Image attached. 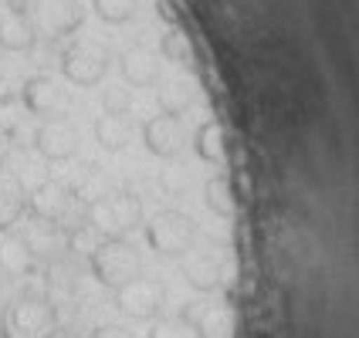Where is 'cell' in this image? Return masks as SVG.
<instances>
[{"mask_svg": "<svg viewBox=\"0 0 359 338\" xmlns=\"http://www.w3.org/2000/svg\"><path fill=\"white\" fill-rule=\"evenodd\" d=\"M41 24L48 34H68L81 24V7L75 0H44L41 3Z\"/></svg>", "mask_w": 359, "mask_h": 338, "instance_id": "12", "label": "cell"}, {"mask_svg": "<svg viewBox=\"0 0 359 338\" xmlns=\"http://www.w3.org/2000/svg\"><path fill=\"white\" fill-rule=\"evenodd\" d=\"M142 139H146V149H149V153H156L163 160H173V156L183 153V146H187V132H183V125H180L177 115H156V119L146 122Z\"/></svg>", "mask_w": 359, "mask_h": 338, "instance_id": "8", "label": "cell"}, {"mask_svg": "<svg viewBox=\"0 0 359 338\" xmlns=\"http://www.w3.org/2000/svg\"><path fill=\"white\" fill-rule=\"evenodd\" d=\"M142 223V203L133 193H105L88 203V227L102 240H122Z\"/></svg>", "mask_w": 359, "mask_h": 338, "instance_id": "1", "label": "cell"}, {"mask_svg": "<svg viewBox=\"0 0 359 338\" xmlns=\"http://www.w3.org/2000/svg\"><path fill=\"white\" fill-rule=\"evenodd\" d=\"M116 301H119V308L129 315V318H156L160 315V308H163V301H166V288H163L160 281H153V278H136V281H129L126 288H119L116 291Z\"/></svg>", "mask_w": 359, "mask_h": 338, "instance_id": "5", "label": "cell"}, {"mask_svg": "<svg viewBox=\"0 0 359 338\" xmlns=\"http://www.w3.org/2000/svg\"><path fill=\"white\" fill-rule=\"evenodd\" d=\"M55 332V311L41 298H18L7 308L4 335L7 338H48Z\"/></svg>", "mask_w": 359, "mask_h": 338, "instance_id": "4", "label": "cell"}, {"mask_svg": "<svg viewBox=\"0 0 359 338\" xmlns=\"http://www.w3.org/2000/svg\"><path fill=\"white\" fill-rule=\"evenodd\" d=\"M48 338H72V335H68V332H61V328H55V332H51Z\"/></svg>", "mask_w": 359, "mask_h": 338, "instance_id": "27", "label": "cell"}, {"mask_svg": "<svg viewBox=\"0 0 359 338\" xmlns=\"http://www.w3.org/2000/svg\"><path fill=\"white\" fill-rule=\"evenodd\" d=\"M92 338H133L126 328H119V325H105V328H99Z\"/></svg>", "mask_w": 359, "mask_h": 338, "instance_id": "25", "label": "cell"}, {"mask_svg": "<svg viewBox=\"0 0 359 338\" xmlns=\"http://www.w3.org/2000/svg\"><path fill=\"white\" fill-rule=\"evenodd\" d=\"M105 115H126L129 105H133V95L126 88H105Z\"/></svg>", "mask_w": 359, "mask_h": 338, "instance_id": "23", "label": "cell"}, {"mask_svg": "<svg viewBox=\"0 0 359 338\" xmlns=\"http://www.w3.org/2000/svg\"><path fill=\"white\" fill-rule=\"evenodd\" d=\"M122 75H126V81H133V85H153L156 75H160V64H156V58H153L149 51L140 48V51H129V55H126Z\"/></svg>", "mask_w": 359, "mask_h": 338, "instance_id": "16", "label": "cell"}, {"mask_svg": "<svg viewBox=\"0 0 359 338\" xmlns=\"http://www.w3.org/2000/svg\"><path fill=\"white\" fill-rule=\"evenodd\" d=\"M34 146H38V153L44 160H55V162L72 160L79 153V129L68 119H51L38 129Z\"/></svg>", "mask_w": 359, "mask_h": 338, "instance_id": "7", "label": "cell"}, {"mask_svg": "<svg viewBox=\"0 0 359 338\" xmlns=\"http://www.w3.org/2000/svg\"><path fill=\"white\" fill-rule=\"evenodd\" d=\"M34 267V254L24 237H4L0 240V271L11 278H24Z\"/></svg>", "mask_w": 359, "mask_h": 338, "instance_id": "13", "label": "cell"}, {"mask_svg": "<svg viewBox=\"0 0 359 338\" xmlns=\"http://www.w3.org/2000/svg\"><path fill=\"white\" fill-rule=\"evenodd\" d=\"M27 247H31V254L51 258V254H58L61 247H68V237L55 227V234H31V237H27Z\"/></svg>", "mask_w": 359, "mask_h": 338, "instance_id": "20", "label": "cell"}, {"mask_svg": "<svg viewBox=\"0 0 359 338\" xmlns=\"http://www.w3.org/2000/svg\"><path fill=\"white\" fill-rule=\"evenodd\" d=\"M149 338H187V328L180 321H160V325H153Z\"/></svg>", "mask_w": 359, "mask_h": 338, "instance_id": "24", "label": "cell"}, {"mask_svg": "<svg viewBox=\"0 0 359 338\" xmlns=\"http://www.w3.org/2000/svg\"><path fill=\"white\" fill-rule=\"evenodd\" d=\"M160 105H163L166 115H180V112L190 108V92H187L183 85H170V88L160 92Z\"/></svg>", "mask_w": 359, "mask_h": 338, "instance_id": "21", "label": "cell"}, {"mask_svg": "<svg viewBox=\"0 0 359 338\" xmlns=\"http://www.w3.org/2000/svg\"><path fill=\"white\" fill-rule=\"evenodd\" d=\"M95 10H99L105 20L119 24V20H129L133 10H136V0H95Z\"/></svg>", "mask_w": 359, "mask_h": 338, "instance_id": "22", "label": "cell"}, {"mask_svg": "<svg viewBox=\"0 0 359 338\" xmlns=\"http://www.w3.org/2000/svg\"><path fill=\"white\" fill-rule=\"evenodd\" d=\"M146 240H149V247H153L156 254L180 258V254H187V251L194 247L197 223L187 217V213H180V210H163V213H156V217L149 220Z\"/></svg>", "mask_w": 359, "mask_h": 338, "instance_id": "3", "label": "cell"}, {"mask_svg": "<svg viewBox=\"0 0 359 338\" xmlns=\"http://www.w3.org/2000/svg\"><path fill=\"white\" fill-rule=\"evenodd\" d=\"M7 156H11V146H7V139L0 136V166H4V160H7Z\"/></svg>", "mask_w": 359, "mask_h": 338, "instance_id": "26", "label": "cell"}, {"mask_svg": "<svg viewBox=\"0 0 359 338\" xmlns=\"http://www.w3.org/2000/svg\"><path fill=\"white\" fill-rule=\"evenodd\" d=\"M0 338H7V335H4V328H0Z\"/></svg>", "mask_w": 359, "mask_h": 338, "instance_id": "28", "label": "cell"}, {"mask_svg": "<svg viewBox=\"0 0 359 338\" xmlns=\"http://www.w3.org/2000/svg\"><path fill=\"white\" fill-rule=\"evenodd\" d=\"M203 199H207V206L220 213V217H231L234 213V190H231V183L224 176H214L207 186H203Z\"/></svg>", "mask_w": 359, "mask_h": 338, "instance_id": "18", "label": "cell"}, {"mask_svg": "<svg viewBox=\"0 0 359 338\" xmlns=\"http://www.w3.org/2000/svg\"><path fill=\"white\" fill-rule=\"evenodd\" d=\"M95 139L105 146V149H112V153H119L129 146L133 139V129H129V122L122 119V115H102L95 122Z\"/></svg>", "mask_w": 359, "mask_h": 338, "instance_id": "15", "label": "cell"}, {"mask_svg": "<svg viewBox=\"0 0 359 338\" xmlns=\"http://www.w3.org/2000/svg\"><path fill=\"white\" fill-rule=\"evenodd\" d=\"M61 68H65L68 81H75V85H99L105 78V71H109V55H105V48H99V44L81 41L75 48H68Z\"/></svg>", "mask_w": 359, "mask_h": 338, "instance_id": "6", "label": "cell"}, {"mask_svg": "<svg viewBox=\"0 0 359 338\" xmlns=\"http://www.w3.org/2000/svg\"><path fill=\"white\" fill-rule=\"evenodd\" d=\"M27 210V193L20 186V179L7 169H0V230L14 227Z\"/></svg>", "mask_w": 359, "mask_h": 338, "instance_id": "11", "label": "cell"}, {"mask_svg": "<svg viewBox=\"0 0 359 338\" xmlns=\"http://www.w3.org/2000/svg\"><path fill=\"white\" fill-rule=\"evenodd\" d=\"M0 44L11 48V51H27V48L34 44V27H31V20L24 17V14L7 17L0 24Z\"/></svg>", "mask_w": 359, "mask_h": 338, "instance_id": "17", "label": "cell"}, {"mask_svg": "<svg viewBox=\"0 0 359 338\" xmlns=\"http://www.w3.org/2000/svg\"><path fill=\"white\" fill-rule=\"evenodd\" d=\"M183 274H187V281H190L197 291H214V288H220V281H224L227 271L220 267V260L214 258V254H197V258L187 260Z\"/></svg>", "mask_w": 359, "mask_h": 338, "instance_id": "14", "label": "cell"}, {"mask_svg": "<svg viewBox=\"0 0 359 338\" xmlns=\"http://www.w3.org/2000/svg\"><path fill=\"white\" fill-rule=\"evenodd\" d=\"M24 105L34 115H61L68 108V95L58 81L51 78H31L24 85Z\"/></svg>", "mask_w": 359, "mask_h": 338, "instance_id": "10", "label": "cell"}, {"mask_svg": "<svg viewBox=\"0 0 359 338\" xmlns=\"http://www.w3.org/2000/svg\"><path fill=\"white\" fill-rule=\"evenodd\" d=\"M88 264H92V274L99 278V284L112 288V291L126 288L129 281H136L142 274L140 254L126 240H102L99 247L88 254Z\"/></svg>", "mask_w": 359, "mask_h": 338, "instance_id": "2", "label": "cell"}, {"mask_svg": "<svg viewBox=\"0 0 359 338\" xmlns=\"http://www.w3.org/2000/svg\"><path fill=\"white\" fill-rule=\"evenodd\" d=\"M183 321H194L200 338H234L238 332V318H234V308L227 301L217 304H207L203 311H183Z\"/></svg>", "mask_w": 359, "mask_h": 338, "instance_id": "9", "label": "cell"}, {"mask_svg": "<svg viewBox=\"0 0 359 338\" xmlns=\"http://www.w3.org/2000/svg\"><path fill=\"white\" fill-rule=\"evenodd\" d=\"M197 153H200V160H207V162H220L224 160V132H220V125L217 122H207L203 129L197 132Z\"/></svg>", "mask_w": 359, "mask_h": 338, "instance_id": "19", "label": "cell"}]
</instances>
